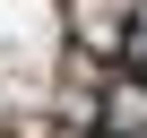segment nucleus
<instances>
[{"label": "nucleus", "instance_id": "obj_4", "mask_svg": "<svg viewBox=\"0 0 147 138\" xmlns=\"http://www.w3.org/2000/svg\"><path fill=\"white\" fill-rule=\"evenodd\" d=\"M0 138H18V129H9V121H0Z\"/></svg>", "mask_w": 147, "mask_h": 138}, {"label": "nucleus", "instance_id": "obj_3", "mask_svg": "<svg viewBox=\"0 0 147 138\" xmlns=\"http://www.w3.org/2000/svg\"><path fill=\"white\" fill-rule=\"evenodd\" d=\"M78 138H113V129H78Z\"/></svg>", "mask_w": 147, "mask_h": 138}, {"label": "nucleus", "instance_id": "obj_2", "mask_svg": "<svg viewBox=\"0 0 147 138\" xmlns=\"http://www.w3.org/2000/svg\"><path fill=\"white\" fill-rule=\"evenodd\" d=\"M113 69H121V78H147V0H130L121 43H113Z\"/></svg>", "mask_w": 147, "mask_h": 138}, {"label": "nucleus", "instance_id": "obj_1", "mask_svg": "<svg viewBox=\"0 0 147 138\" xmlns=\"http://www.w3.org/2000/svg\"><path fill=\"white\" fill-rule=\"evenodd\" d=\"M121 17H130V0H78V9H69L78 52H113V43H121Z\"/></svg>", "mask_w": 147, "mask_h": 138}]
</instances>
